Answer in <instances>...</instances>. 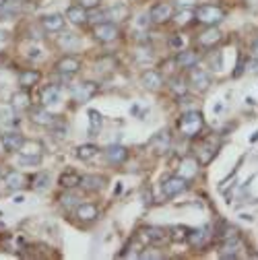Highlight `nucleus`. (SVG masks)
Instances as JSON below:
<instances>
[{"instance_id":"1","label":"nucleus","mask_w":258,"mask_h":260,"mask_svg":"<svg viewBox=\"0 0 258 260\" xmlns=\"http://www.w3.org/2000/svg\"><path fill=\"white\" fill-rule=\"evenodd\" d=\"M203 114L201 111H186V114L180 118V132L184 136H196L203 130Z\"/></svg>"},{"instance_id":"2","label":"nucleus","mask_w":258,"mask_h":260,"mask_svg":"<svg viewBox=\"0 0 258 260\" xmlns=\"http://www.w3.org/2000/svg\"><path fill=\"white\" fill-rule=\"evenodd\" d=\"M194 17H196V19H199L201 23L213 27V25H217V23H221L223 19H225V11H223L221 6H215V4H203V6L196 8Z\"/></svg>"},{"instance_id":"3","label":"nucleus","mask_w":258,"mask_h":260,"mask_svg":"<svg viewBox=\"0 0 258 260\" xmlns=\"http://www.w3.org/2000/svg\"><path fill=\"white\" fill-rule=\"evenodd\" d=\"M118 36H120V29L110 21L97 23L95 27H93V37L99 41H114V39H118Z\"/></svg>"},{"instance_id":"4","label":"nucleus","mask_w":258,"mask_h":260,"mask_svg":"<svg viewBox=\"0 0 258 260\" xmlns=\"http://www.w3.org/2000/svg\"><path fill=\"white\" fill-rule=\"evenodd\" d=\"M186 178H182V176H171V178H167L166 182H163V186H161V190H163V194L166 196H178V194H182L184 190H186Z\"/></svg>"},{"instance_id":"5","label":"nucleus","mask_w":258,"mask_h":260,"mask_svg":"<svg viewBox=\"0 0 258 260\" xmlns=\"http://www.w3.org/2000/svg\"><path fill=\"white\" fill-rule=\"evenodd\" d=\"M95 91H97V85L95 83L85 81V83H79V85L73 87V97L79 101V103H85V101H89L93 95H95Z\"/></svg>"},{"instance_id":"6","label":"nucleus","mask_w":258,"mask_h":260,"mask_svg":"<svg viewBox=\"0 0 258 260\" xmlns=\"http://www.w3.org/2000/svg\"><path fill=\"white\" fill-rule=\"evenodd\" d=\"M0 141H2V147L6 151H19L23 143H25V138L21 132H17V130H11V132H4L2 136H0Z\"/></svg>"},{"instance_id":"7","label":"nucleus","mask_w":258,"mask_h":260,"mask_svg":"<svg viewBox=\"0 0 258 260\" xmlns=\"http://www.w3.org/2000/svg\"><path fill=\"white\" fill-rule=\"evenodd\" d=\"M171 17H174V8L166 2H159L151 8V21L153 23H166L171 19Z\"/></svg>"},{"instance_id":"8","label":"nucleus","mask_w":258,"mask_h":260,"mask_svg":"<svg viewBox=\"0 0 258 260\" xmlns=\"http://www.w3.org/2000/svg\"><path fill=\"white\" fill-rule=\"evenodd\" d=\"M190 83H192L199 91H204L206 87L211 85V76H209V73H206L204 68L192 66V71H190Z\"/></svg>"},{"instance_id":"9","label":"nucleus","mask_w":258,"mask_h":260,"mask_svg":"<svg viewBox=\"0 0 258 260\" xmlns=\"http://www.w3.org/2000/svg\"><path fill=\"white\" fill-rule=\"evenodd\" d=\"M196 173H199V161L192 159V157H184L180 161V167H178V176H182L186 180H192Z\"/></svg>"},{"instance_id":"10","label":"nucleus","mask_w":258,"mask_h":260,"mask_svg":"<svg viewBox=\"0 0 258 260\" xmlns=\"http://www.w3.org/2000/svg\"><path fill=\"white\" fill-rule=\"evenodd\" d=\"M209 240H211V229H206V227H199V229L188 231V241H190L194 248H203Z\"/></svg>"},{"instance_id":"11","label":"nucleus","mask_w":258,"mask_h":260,"mask_svg":"<svg viewBox=\"0 0 258 260\" xmlns=\"http://www.w3.org/2000/svg\"><path fill=\"white\" fill-rule=\"evenodd\" d=\"M143 85L147 87V89H151V91H157V89H161V85H163V76L157 71H145L143 73Z\"/></svg>"},{"instance_id":"12","label":"nucleus","mask_w":258,"mask_h":260,"mask_svg":"<svg viewBox=\"0 0 258 260\" xmlns=\"http://www.w3.org/2000/svg\"><path fill=\"white\" fill-rule=\"evenodd\" d=\"M169 143H171V134L167 130H161V132H157L151 138V147H155L157 153H166L169 149Z\"/></svg>"},{"instance_id":"13","label":"nucleus","mask_w":258,"mask_h":260,"mask_svg":"<svg viewBox=\"0 0 258 260\" xmlns=\"http://www.w3.org/2000/svg\"><path fill=\"white\" fill-rule=\"evenodd\" d=\"M240 250H242L240 240L238 238H229V240H225V244H223V248H221V256L223 258H238Z\"/></svg>"},{"instance_id":"14","label":"nucleus","mask_w":258,"mask_h":260,"mask_svg":"<svg viewBox=\"0 0 258 260\" xmlns=\"http://www.w3.org/2000/svg\"><path fill=\"white\" fill-rule=\"evenodd\" d=\"M106 157L111 163H122L128 157V151H126V147H122V145H110L108 151H106Z\"/></svg>"},{"instance_id":"15","label":"nucleus","mask_w":258,"mask_h":260,"mask_svg":"<svg viewBox=\"0 0 258 260\" xmlns=\"http://www.w3.org/2000/svg\"><path fill=\"white\" fill-rule=\"evenodd\" d=\"M79 60L76 58H73V56H64V58H60L58 60V64H56V68H58V73H64V74H73V73H76L79 71Z\"/></svg>"},{"instance_id":"16","label":"nucleus","mask_w":258,"mask_h":260,"mask_svg":"<svg viewBox=\"0 0 258 260\" xmlns=\"http://www.w3.org/2000/svg\"><path fill=\"white\" fill-rule=\"evenodd\" d=\"M199 60H201V56L196 54V52H180L176 56V64L180 68H192V66H196Z\"/></svg>"},{"instance_id":"17","label":"nucleus","mask_w":258,"mask_h":260,"mask_svg":"<svg viewBox=\"0 0 258 260\" xmlns=\"http://www.w3.org/2000/svg\"><path fill=\"white\" fill-rule=\"evenodd\" d=\"M68 21L74 23V25H83L85 21H89V13L85 11V6H71L66 11Z\"/></svg>"},{"instance_id":"18","label":"nucleus","mask_w":258,"mask_h":260,"mask_svg":"<svg viewBox=\"0 0 258 260\" xmlns=\"http://www.w3.org/2000/svg\"><path fill=\"white\" fill-rule=\"evenodd\" d=\"M143 238L147 240V241L157 244V241H163L167 236H166V229H163V227H157V225H149V227L143 229Z\"/></svg>"},{"instance_id":"19","label":"nucleus","mask_w":258,"mask_h":260,"mask_svg":"<svg viewBox=\"0 0 258 260\" xmlns=\"http://www.w3.org/2000/svg\"><path fill=\"white\" fill-rule=\"evenodd\" d=\"M199 41L203 43L204 48H213L215 43H219V41H221V31H219V29H215V27L206 29V31H203L201 36H199Z\"/></svg>"},{"instance_id":"20","label":"nucleus","mask_w":258,"mask_h":260,"mask_svg":"<svg viewBox=\"0 0 258 260\" xmlns=\"http://www.w3.org/2000/svg\"><path fill=\"white\" fill-rule=\"evenodd\" d=\"M31 120L36 124H39V126H52L54 124V116L50 114L48 110H44V108H36L31 111Z\"/></svg>"},{"instance_id":"21","label":"nucleus","mask_w":258,"mask_h":260,"mask_svg":"<svg viewBox=\"0 0 258 260\" xmlns=\"http://www.w3.org/2000/svg\"><path fill=\"white\" fill-rule=\"evenodd\" d=\"M58 101H60V87L50 85L41 91V103H44V106H54Z\"/></svg>"},{"instance_id":"22","label":"nucleus","mask_w":258,"mask_h":260,"mask_svg":"<svg viewBox=\"0 0 258 260\" xmlns=\"http://www.w3.org/2000/svg\"><path fill=\"white\" fill-rule=\"evenodd\" d=\"M41 25H44V29H48V31H60L64 27V17L62 15H48L41 19Z\"/></svg>"},{"instance_id":"23","label":"nucleus","mask_w":258,"mask_h":260,"mask_svg":"<svg viewBox=\"0 0 258 260\" xmlns=\"http://www.w3.org/2000/svg\"><path fill=\"white\" fill-rule=\"evenodd\" d=\"M103 182L106 180H103L101 176H83L79 186L85 188L87 192H93V190H101L103 188Z\"/></svg>"},{"instance_id":"24","label":"nucleus","mask_w":258,"mask_h":260,"mask_svg":"<svg viewBox=\"0 0 258 260\" xmlns=\"http://www.w3.org/2000/svg\"><path fill=\"white\" fill-rule=\"evenodd\" d=\"M25 184H27V178H25L21 171H11L6 176L8 190H21V188H25Z\"/></svg>"},{"instance_id":"25","label":"nucleus","mask_w":258,"mask_h":260,"mask_svg":"<svg viewBox=\"0 0 258 260\" xmlns=\"http://www.w3.org/2000/svg\"><path fill=\"white\" fill-rule=\"evenodd\" d=\"M19 151H21V155H27V157H41L44 147H41V143H37V141H27V143H23V147Z\"/></svg>"},{"instance_id":"26","label":"nucleus","mask_w":258,"mask_h":260,"mask_svg":"<svg viewBox=\"0 0 258 260\" xmlns=\"http://www.w3.org/2000/svg\"><path fill=\"white\" fill-rule=\"evenodd\" d=\"M76 217L83 219V221H91V219H95V217H97V209L93 204H89V203L79 204V206H76Z\"/></svg>"},{"instance_id":"27","label":"nucleus","mask_w":258,"mask_h":260,"mask_svg":"<svg viewBox=\"0 0 258 260\" xmlns=\"http://www.w3.org/2000/svg\"><path fill=\"white\" fill-rule=\"evenodd\" d=\"M11 106L15 108V110H27L29 108V95L25 93V91H17V93H13V97H11Z\"/></svg>"},{"instance_id":"28","label":"nucleus","mask_w":258,"mask_h":260,"mask_svg":"<svg viewBox=\"0 0 258 260\" xmlns=\"http://www.w3.org/2000/svg\"><path fill=\"white\" fill-rule=\"evenodd\" d=\"M81 184V176L76 171H64L62 176H60V186L62 188H74Z\"/></svg>"},{"instance_id":"29","label":"nucleus","mask_w":258,"mask_h":260,"mask_svg":"<svg viewBox=\"0 0 258 260\" xmlns=\"http://www.w3.org/2000/svg\"><path fill=\"white\" fill-rule=\"evenodd\" d=\"M101 124H103V118L97 110H89V134H97L101 130Z\"/></svg>"},{"instance_id":"30","label":"nucleus","mask_w":258,"mask_h":260,"mask_svg":"<svg viewBox=\"0 0 258 260\" xmlns=\"http://www.w3.org/2000/svg\"><path fill=\"white\" fill-rule=\"evenodd\" d=\"M126 17H128V8L122 6V4L111 6L106 11V19H110V21H122V19H126Z\"/></svg>"},{"instance_id":"31","label":"nucleus","mask_w":258,"mask_h":260,"mask_svg":"<svg viewBox=\"0 0 258 260\" xmlns=\"http://www.w3.org/2000/svg\"><path fill=\"white\" fill-rule=\"evenodd\" d=\"M76 157L83 159V161H87V159H93L97 155V147L95 145H81V147H76Z\"/></svg>"},{"instance_id":"32","label":"nucleus","mask_w":258,"mask_h":260,"mask_svg":"<svg viewBox=\"0 0 258 260\" xmlns=\"http://www.w3.org/2000/svg\"><path fill=\"white\" fill-rule=\"evenodd\" d=\"M58 43H60V48H64V50H74L79 46V37H76L74 33H62V36L58 37Z\"/></svg>"},{"instance_id":"33","label":"nucleus","mask_w":258,"mask_h":260,"mask_svg":"<svg viewBox=\"0 0 258 260\" xmlns=\"http://www.w3.org/2000/svg\"><path fill=\"white\" fill-rule=\"evenodd\" d=\"M37 81H39V73H36V71H27V73H21L19 74V85L23 87H33V85H37Z\"/></svg>"},{"instance_id":"34","label":"nucleus","mask_w":258,"mask_h":260,"mask_svg":"<svg viewBox=\"0 0 258 260\" xmlns=\"http://www.w3.org/2000/svg\"><path fill=\"white\" fill-rule=\"evenodd\" d=\"M50 184V176L48 173H37L36 178H33V188L37 190V192H41V190H46Z\"/></svg>"},{"instance_id":"35","label":"nucleus","mask_w":258,"mask_h":260,"mask_svg":"<svg viewBox=\"0 0 258 260\" xmlns=\"http://www.w3.org/2000/svg\"><path fill=\"white\" fill-rule=\"evenodd\" d=\"M19 4L13 2V0H0V15H11V13H17Z\"/></svg>"},{"instance_id":"36","label":"nucleus","mask_w":258,"mask_h":260,"mask_svg":"<svg viewBox=\"0 0 258 260\" xmlns=\"http://www.w3.org/2000/svg\"><path fill=\"white\" fill-rule=\"evenodd\" d=\"M134 56H136V60H139V62H145V64L153 60V54H151V50H149L147 46H143V48L136 50V54H134Z\"/></svg>"},{"instance_id":"37","label":"nucleus","mask_w":258,"mask_h":260,"mask_svg":"<svg viewBox=\"0 0 258 260\" xmlns=\"http://www.w3.org/2000/svg\"><path fill=\"white\" fill-rule=\"evenodd\" d=\"M190 19H192V11H190V8H182V11L176 13V17H174V21L178 25H186Z\"/></svg>"},{"instance_id":"38","label":"nucleus","mask_w":258,"mask_h":260,"mask_svg":"<svg viewBox=\"0 0 258 260\" xmlns=\"http://www.w3.org/2000/svg\"><path fill=\"white\" fill-rule=\"evenodd\" d=\"M215 149H217V145H203L201 147V151H203V155H201V161L203 163H206V161H211L213 159V155H215Z\"/></svg>"},{"instance_id":"39","label":"nucleus","mask_w":258,"mask_h":260,"mask_svg":"<svg viewBox=\"0 0 258 260\" xmlns=\"http://www.w3.org/2000/svg\"><path fill=\"white\" fill-rule=\"evenodd\" d=\"M171 91H174L176 95H178V97H184V95H186V91H188V87L182 83V81H171Z\"/></svg>"},{"instance_id":"40","label":"nucleus","mask_w":258,"mask_h":260,"mask_svg":"<svg viewBox=\"0 0 258 260\" xmlns=\"http://www.w3.org/2000/svg\"><path fill=\"white\" fill-rule=\"evenodd\" d=\"M186 231H188L186 227H182V225H178V227L171 229V238H174L176 241H184V240H188V236H184Z\"/></svg>"},{"instance_id":"41","label":"nucleus","mask_w":258,"mask_h":260,"mask_svg":"<svg viewBox=\"0 0 258 260\" xmlns=\"http://www.w3.org/2000/svg\"><path fill=\"white\" fill-rule=\"evenodd\" d=\"M60 203H62L64 206H76V204H79V196H74V194H64V196H60Z\"/></svg>"},{"instance_id":"42","label":"nucleus","mask_w":258,"mask_h":260,"mask_svg":"<svg viewBox=\"0 0 258 260\" xmlns=\"http://www.w3.org/2000/svg\"><path fill=\"white\" fill-rule=\"evenodd\" d=\"M139 250H141V246L136 244V241H132V244L128 246V252H124V254H126L128 258H134V256H139V258H141V252H139Z\"/></svg>"},{"instance_id":"43","label":"nucleus","mask_w":258,"mask_h":260,"mask_svg":"<svg viewBox=\"0 0 258 260\" xmlns=\"http://www.w3.org/2000/svg\"><path fill=\"white\" fill-rule=\"evenodd\" d=\"M141 258L145 260H155V258H163V254L159 250H147V252H141Z\"/></svg>"},{"instance_id":"44","label":"nucleus","mask_w":258,"mask_h":260,"mask_svg":"<svg viewBox=\"0 0 258 260\" xmlns=\"http://www.w3.org/2000/svg\"><path fill=\"white\" fill-rule=\"evenodd\" d=\"M41 157H27V155H21L19 157V163H23V166H37Z\"/></svg>"},{"instance_id":"45","label":"nucleus","mask_w":258,"mask_h":260,"mask_svg":"<svg viewBox=\"0 0 258 260\" xmlns=\"http://www.w3.org/2000/svg\"><path fill=\"white\" fill-rule=\"evenodd\" d=\"M149 23H151V15H149V17H147V15H143V17H139V21H136V27L147 29V27H149Z\"/></svg>"},{"instance_id":"46","label":"nucleus","mask_w":258,"mask_h":260,"mask_svg":"<svg viewBox=\"0 0 258 260\" xmlns=\"http://www.w3.org/2000/svg\"><path fill=\"white\" fill-rule=\"evenodd\" d=\"M196 2V0H176V4L178 6H182V8H188V6H192Z\"/></svg>"},{"instance_id":"47","label":"nucleus","mask_w":258,"mask_h":260,"mask_svg":"<svg viewBox=\"0 0 258 260\" xmlns=\"http://www.w3.org/2000/svg\"><path fill=\"white\" fill-rule=\"evenodd\" d=\"M169 46L171 48H182V39H180V37H171L169 39Z\"/></svg>"},{"instance_id":"48","label":"nucleus","mask_w":258,"mask_h":260,"mask_svg":"<svg viewBox=\"0 0 258 260\" xmlns=\"http://www.w3.org/2000/svg\"><path fill=\"white\" fill-rule=\"evenodd\" d=\"M248 71H250V73L258 71V62H256V60H250V62H248Z\"/></svg>"},{"instance_id":"49","label":"nucleus","mask_w":258,"mask_h":260,"mask_svg":"<svg viewBox=\"0 0 258 260\" xmlns=\"http://www.w3.org/2000/svg\"><path fill=\"white\" fill-rule=\"evenodd\" d=\"M29 56H31V58H39V50H31Z\"/></svg>"},{"instance_id":"50","label":"nucleus","mask_w":258,"mask_h":260,"mask_svg":"<svg viewBox=\"0 0 258 260\" xmlns=\"http://www.w3.org/2000/svg\"><path fill=\"white\" fill-rule=\"evenodd\" d=\"M254 52H258V39L254 41Z\"/></svg>"}]
</instances>
